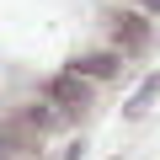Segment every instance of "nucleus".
<instances>
[{
	"label": "nucleus",
	"instance_id": "39448f33",
	"mask_svg": "<svg viewBox=\"0 0 160 160\" xmlns=\"http://www.w3.org/2000/svg\"><path fill=\"white\" fill-rule=\"evenodd\" d=\"M139 6H144V11H160V0H139Z\"/></svg>",
	"mask_w": 160,
	"mask_h": 160
},
{
	"label": "nucleus",
	"instance_id": "20e7f679",
	"mask_svg": "<svg viewBox=\"0 0 160 160\" xmlns=\"http://www.w3.org/2000/svg\"><path fill=\"white\" fill-rule=\"evenodd\" d=\"M155 96H160V75H149V80H144V86H139V91L128 96V107H123V112H128V118H144Z\"/></svg>",
	"mask_w": 160,
	"mask_h": 160
},
{
	"label": "nucleus",
	"instance_id": "7ed1b4c3",
	"mask_svg": "<svg viewBox=\"0 0 160 160\" xmlns=\"http://www.w3.org/2000/svg\"><path fill=\"white\" fill-rule=\"evenodd\" d=\"M118 43H123V48H144V43H149L139 11H123V16H118Z\"/></svg>",
	"mask_w": 160,
	"mask_h": 160
},
{
	"label": "nucleus",
	"instance_id": "f257e3e1",
	"mask_svg": "<svg viewBox=\"0 0 160 160\" xmlns=\"http://www.w3.org/2000/svg\"><path fill=\"white\" fill-rule=\"evenodd\" d=\"M48 96H53L59 107H69V112H75V107H86V102H91V91H86V75H75V69H69V75L48 80Z\"/></svg>",
	"mask_w": 160,
	"mask_h": 160
},
{
	"label": "nucleus",
	"instance_id": "f03ea898",
	"mask_svg": "<svg viewBox=\"0 0 160 160\" xmlns=\"http://www.w3.org/2000/svg\"><path fill=\"white\" fill-rule=\"evenodd\" d=\"M118 53H86V59H75V75H91V80H107V75H118Z\"/></svg>",
	"mask_w": 160,
	"mask_h": 160
},
{
	"label": "nucleus",
	"instance_id": "423d86ee",
	"mask_svg": "<svg viewBox=\"0 0 160 160\" xmlns=\"http://www.w3.org/2000/svg\"><path fill=\"white\" fill-rule=\"evenodd\" d=\"M0 160H6V155H0Z\"/></svg>",
	"mask_w": 160,
	"mask_h": 160
}]
</instances>
